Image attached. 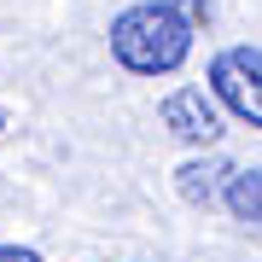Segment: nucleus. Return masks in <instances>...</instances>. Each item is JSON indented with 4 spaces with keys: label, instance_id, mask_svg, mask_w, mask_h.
Wrapping results in <instances>:
<instances>
[{
    "label": "nucleus",
    "instance_id": "nucleus-2",
    "mask_svg": "<svg viewBox=\"0 0 262 262\" xmlns=\"http://www.w3.org/2000/svg\"><path fill=\"white\" fill-rule=\"evenodd\" d=\"M210 99L227 117L262 128V47H222L210 58Z\"/></svg>",
    "mask_w": 262,
    "mask_h": 262
},
{
    "label": "nucleus",
    "instance_id": "nucleus-6",
    "mask_svg": "<svg viewBox=\"0 0 262 262\" xmlns=\"http://www.w3.org/2000/svg\"><path fill=\"white\" fill-rule=\"evenodd\" d=\"M0 262H41V256L24 251V245H0Z\"/></svg>",
    "mask_w": 262,
    "mask_h": 262
},
{
    "label": "nucleus",
    "instance_id": "nucleus-1",
    "mask_svg": "<svg viewBox=\"0 0 262 262\" xmlns=\"http://www.w3.org/2000/svg\"><path fill=\"white\" fill-rule=\"evenodd\" d=\"M204 0H140L111 18V58L134 76H175L192 53V29Z\"/></svg>",
    "mask_w": 262,
    "mask_h": 262
},
{
    "label": "nucleus",
    "instance_id": "nucleus-5",
    "mask_svg": "<svg viewBox=\"0 0 262 262\" xmlns=\"http://www.w3.org/2000/svg\"><path fill=\"white\" fill-rule=\"evenodd\" d=\"M222 204L233 210V222H245V227L262 233V169H239V175L227 181V198H222Z\"/></svg>",
    "mask_w": 262,
    "mask_h": 262
},
{
    "label": "nucleus",
    "instance_id": "nucleus-3",
    "mask_svg": "<svg viewBox=\"0 0 262 262\" xmlns=\"http://www.w3.org/2000/svg\"><path fill=\"white\" fill-rule=\"evenodd\" d=\"M158 117H163V128L175 134V140H187V146H215L222 140V105H215L204 88H175V94H163Z\"/></svg>",
    "mask_w": 262,
    "mask_h": 262
},
{
    "label": "nucleus",
    "instance_id": "nucleus-4",
    "mask_svg": "<svg viewBox=\"0 0 262 262\" xmlns=\"http://www.w3.org/2000/svg\"><path fill=\"white\" fill-rule=\"evenodd\" d=\"M233 175H239V169L227 158H192V163L175 169V192L187 198L192 210H210V204L227 198V181H233Z\"/></svg>",
    "mask_w": 262,
    "mask_h": 262
}]
</instances>
